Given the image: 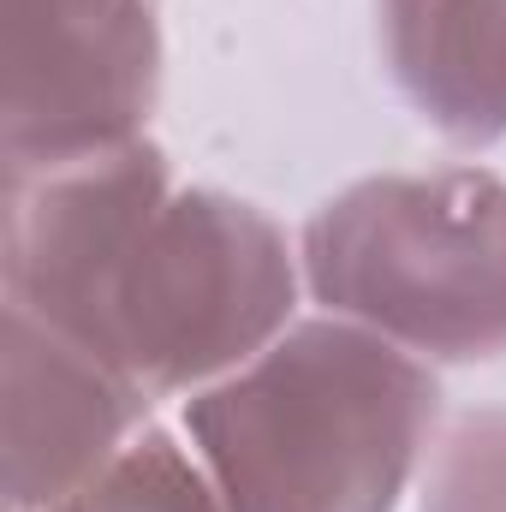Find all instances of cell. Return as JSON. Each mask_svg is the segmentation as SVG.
I'll use <instances>...</instances> for the list:
<instances>
[{"label":"cell","mask_w":506,"mask_h":512,"mask_svg":"<svg viewBox=\"0 0 506 512\" xmlns=\"http://www.w3.org/2000/svg\"><path fill=\"white\" fill-rule=\"evenodd\" d=\"M423 382L346 334H304L268 370L197 411L233 512H381L417 417Z\"/></svg>","instance_id":"1"},{"label":"cell","mask_w":506,"mask_h":512,"mask_svg":"<svg viewBox=\"0 0 506 512\" xmlns=\"http://www.w3.org/2000/svg\"><path fill=\"white\" fill-rule=\"evenodd\" d=\"M506 221V191L471 179L370 185L316 233L322 286L352 310L429 346H495L501 328L471 304V280L506 304V262H447V251Z\"/></svg>","instance_id":"2"},{"label":"cell","mask_w":506,"mask_h":512,"mask_svg":"<svg viewBox=\"0 0 506 512\" xmlns=\"http://www.w3.org/2000/svg\"><path fill=\"white\" fill-rule=\"evenodd\" d=\"M149 96L143 0H30L12 6V149L42 161L90 155L131 126Z\"/></svg>","instance_id":"3"},{"label":"cell","mask_w":506,"mask_h":512,"mask_svg":"<svg viewBox=\"0 0 506 512\" xmlns=\"http://www.w3.org/2000/svg\"><path fill=\"white\" fill-rule=\"evenodd\" d=\"M66 512H209V507L197 501V483L179 471V459L161 441H149L143 453H131L102 489L90 483Z\"/></svg>","instance_id":"4"}]
</instances>
